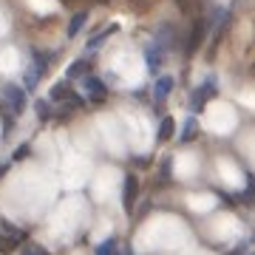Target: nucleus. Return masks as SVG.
Masks as SVG:
<instances>
[{
    "mask_svg": "<svg viewBox=\"0 0 255 255\" xmlns=\"http://www.w3.org/2000/svg\"><path fill=\"white\" fill-rule=\"evenodd\" d=\"M170 91H173V80H170V77H159V80H156V88H153V100L164 102Z\"/></svg>",
    "mask_w": 255,
    "mask_h": 255,
    "instance_id": "obj_7",
    "label": "nucleus"
},
{
    "mask_svg": "<svg viewBox=\"0 0 255 255\" xmlns=\"http://www.w3.org/2000/svg\"><path fill=\"white\" fill-rule=\"evenodd\" d=\"M114 31H117V26H108L105 28V31H102V34H97V37H91V40H88V48H97L102 43V40H105V37L108 34H114Z\"/></svg>",
    "mask_w": 255,
    "mask_h": 255,
    "instance_id": "obj_14",
    "label": "nucleus"
},
{
    "mask_svg": "<svg viewBox=\"0 0 255 255\" xmlns=\"http://www.w3.org/2000/svg\"><path fill=\"white\" fill-rule=\"evenodd\" d=\"M14 247H17V244H11V241H9L6 236H0V255H9L11 250H14Z\"/></svg>",
    "mask_w": 255,
    "mask_h": 255,
    "instance_id": "obj_19",
    "label": "nucleus"
},
{
    "mask_svg": "<svg viewBox=\"0 0 255 255\" xmlns=\"http://www.w3.org/2000/svg\"><path fill=\"white\" fill-rule=\"evenodd\" d=\"M162 63V46H147V68H159Z\"/></svg>",
    "mask_w": 255,
    "mask_h": 255,
    "instance_id": "obj_9",
    "label": "nucleus"
},
{
    "mask_svg": "<svg viewBox=\"0 0 255 255\" xmlns=\"http://www.w3.org/2000/svg\"><path fill=\"white\" fill-rule=\"evenodd\" d=\"M28 153V145H23V147H20V150H17V153H14V159H23V156H26Z\"/></svg>",
    "mask_w": 255,
    "mask_h": 255,
    "instance_id": "obj_22",
    "label": "nucleus"
},
{
    "mask_svg": "<svg viewBox=\"0 0 255 255\" xmlns=\"http://www.w3.org/2000/svg\"><path fill=\"white\" fill-rule=\"evenodd\" d=\"M85 17H88L85 11H77V14H74V17H71V23H68V37H74V34H77V31H80L82 26H85Z\"/></svg>",
    "mask_w": 255,
    "mask_h": 255,
    "instance_id": "obj_11",
    "label": "nucleus"
},
{
    "mask_svg": "<svg viewBox=\"0 0 255 255\" xmlns=\"http://www.w3.org/2000/svg\"><path fill=\"white\" fill-rule=\"evenodd\" d=\"M23 255H48V250H43L40 244H26L23 247Z\"/></svg>",
    "mask_w": 255,
    "mask_h": 255,
    "instance_id": "obj_18",
    "label": "nucleus"
},
{
    "mask_svg": "<svg viewBox=\"0 0 255 255\" xmlns=\"http://www.w3.org/2000/svg\"><path fill=\"white\" fill-rule=\"evenodd\" d=\"M173 117H164L162 119V125H159V142H164V139H170L173 136Z\"/></svg>",
    "mask_w": 255,
    "mask_h": 255,
    "instance_id": "obj_10",
    "label": "nucleus"
},
{
    "mask_svg": "<svg viewBox=\"0 0 255 255\" xmlns=\"http://www.w3.org/2000/svg\"><path fill=\"white\" fill-rule=\"evenodd\" d=\"M176 3H179V9H182L184 14H187V11H193V9H196V0H176Z\"/></svg>",
    "mask_w": 255,
    "mask_h": 255,
    "instance_id": "obj_20",
    "label": "nucleus"
},
{
    "mask_svg": "<svg viewBox=\"0 0 255 255\" xmlns=\"http://www.w3.org/2000/svg\"><path fill=\"white\" fill-rule=\"evenodd\" d=\"M88 71H91V60H88V57H82V60H77V63L68 65L65 80H80V77H85Z\"/></svg>",
    "mask_w": 255,
    "mask_h": 255,
    "instance_id": "obj_5",
    "label": "nucleus"
},
{
    "mask_svg": "<svg viewBox=\"0 0 255 255\" xmlns=\"http://www.w3.org/2000/svg\"><path fill=\"white\" fill-rule=\"evenodd\" d=\"M6 170H9V167H6V164H0V176L6 173Z\"/></svg>",
    "mask_w": 255,
    "mask_h": 255,
    "instance_id": "obj_23",
    "label": "nucleus"
},
{
    "mask_svg": "<svg viewBox=\"0 0 255 255\" xmlns=\"http://www.w3.org/2000/svg\"><path fill=\"white\" fill-rule=\"evenodd\" d=\"M162 176H164V179L170 176V159H164V162H162Z\"/></svg>",
    "mask_w": 255,
    "mask_h": 255,
    "instance_id": "obj_21",
    "label": "nucleus"
},
{
    "mask_svg": "<svg viewBox=\"0 0 255 255\" xmlns=\"http://www.w3.org/2000/svg\"><path fill=\"white\" fill-rule=\"evenodd\" d=\"M40 77H43V71H40L37 65H31V68H28V71H26V77H23V82H26V88H34V85H37V80H40Z\"/></svg>",
    "mask_w": 255,
    "mask_h": 255,
    "instance_id": "obj_12",
    "label": "nucleus"
},
{
    "mask_svg": "<svg viewBox=\"0 0 255 255\" xmlns=\"http://www.w3.org/2000/svg\"><path fill=\"white\" fill-rule=\"evenodd\" d=\"M0 236H6L11 244H20V241H26V233H23L20 227H14V224H9V221H0Z\"/></svg>",
    "mask_w": 255,
    "mask_h": 255,
    "instance_id": "obj_6",
    "label": "nucleus"
},
{
    "mask_svg": "<svg viewBox=\"0 0 255 255\" xmlns=\"http://www.w3.org/2000/svg\"><path fill=\"white\" fill-rule=\"evenodd\" d=\"M213 91H216V82L207 80V82H204V85L199 88V91L193 94V108H201V105H204V100H207V97H210Z\"/></svg>",
    "mask_w": 255,
    "mask_h": 255,
    "instance_id": "obj_8",
    "label": "nucleus"
},
{
    "mask_svg": "<svg viewBox=\"0 0 255 255\" xmlns=\"http://www.w3.org/2000/svg\"><path fill=\"white\" fill-rule=\"evenodd\" d=\"M139 196V182L136 176H128L125 179V193H122V201H125V210H133V201Z\"/></svg>",
    "mask_w": 255,
    "mask_h": 255,
    "instance_id": "obj_4",
    "label": "nucleus"
},
{
    "mask_svg": "<svg viewBox=\"0 0 255 255\" xmlns=\"http://www.w3.org/2000/svg\"><path fill=\"white\" fill-rule=\"evenodd\" d=\"M193 136H196V119H187V122H184V128H182V139H184V142H187V139H193Z\"/></svg>",
    "mask_w": 255,
    "mask_h": 255,
    "instance_id": "obj_15",
    "label": "nucleus"
},
{
    "mask_svg": "<svg viewBox=\"0 0 255 255\" xmlns=\"http://www.w3.org/2000/svg\"><path fill=\"white\" fill-rule=\"evenodd\" d=\"M37 117L40 119H51L54 117V111L48 108V102H37Z\"/></svg>",
    "mask_w": 255,
    "mask_h": 255,
    "instance_id": "obj_17",
    "label": "nucleus"
},
{
    "mask_svg": "<svg viewBox=\"0 0 255 255\" xmlns=\"http://www.w3.org/2000/svg\"><path fill=\"white\" fill-rule=\"evenodd\" d=\"M85 91H88L91 102H102L105 94H108V88H105V82L97 80V77H85Z\"/></svg>",
    "mask_w": 255,
    "mask_h": 255,
    "instance_id": "obj_3",
    "label": "nucleus"
},
{
    "mask_svg": "<svg viewBox=\"0 0 255 255\" xmlns=\"http://www.w3.org/2000/svg\"><path fill=\"white\" fill-rule=\"evenodd\" d=\"M204 34H207V20H196L193 23V28H190V37H187V43H184V54L187 57H193L196 51H199V46L204 43Z\"/></svg>",
    "mask_w": 255,
    "mask_h": 255,
    "instance_id": "obj_1",
    "label": "nucleus"
},
{
    "mask_svg": "<svg viewBox=\"0 0 255 255\" xmlns=\"http://www.w3.org/2000/svg\"><path fill=\"white\" fill-rule=\"evenodd\" d=\"M3 97L9 100L11 114H23V108H26V94L20 91L17 85H6V88H3Z\"/></svg>",
    "mask_w": 255,
    "mask_h": 255,
    "instance_id": "obj_2",
    "label": "nucleus"
},
{
    "mask_svg": "<svg viewBox=\"0 0 255 255\" xmlns=\"http://www.w3.org/2000/svg\"><path fill=\"white\" fill-rule=\"evenodd\" d=\"M114 253H117V238H108L97 247V255H114Z\"/></svg>",
    "mask_w": 255,
    "mask_h": 255,
    "instance_id": "obj_13",
    "label": "nucleus"
},
{
    "mask_svg": "<svg viewBox=\"0 0 255 255\" xmlns=\"http://www.w3.org/2000/svg\"><path fill=\"white\" fill-rule=\"evenodd\" d=\"M34 65L46 74V68H48V54H46V51H34Z\"/></svg>",
    "mask_w": 255,
    "mask_h": 255,
    "instance_id": "obj_16",
    "label": "nucleus"
}]
</instances>
